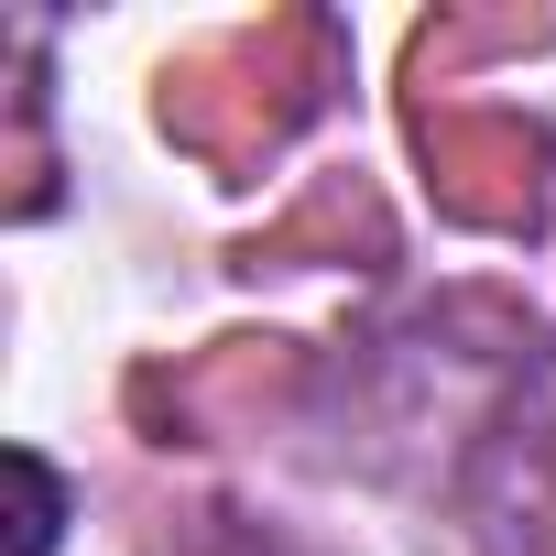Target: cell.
Returning a JSON list of instances; mask_svg holds the SVG:
<instances>
[{
  "instance_id": "6da1fadb",
  "label": "cell",
  "mask_w": 556,
  "mask_h": 556,
  "mask_svg": "<svg viewBox=\"0 0 556 556\" xmlns=\"http://www.w3.org/2000/svg\"><path fill=\"white\" fill-rule=\"evenodd\" d=\"M0 480H12V545H0V556H55L66 523H77L66 469H55L45 447H0Z\"/></svg>"
}]
</instances>
